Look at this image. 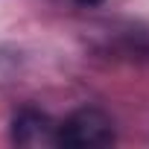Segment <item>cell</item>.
Returning a JSON list of instances; mask_svg holds the SVG:
<instances>
[{
	"instance_id": "1",
	"label": "cell",
	"mask_w": 149,
	"mask_h": 149,
	"mask_svg": "<svg viewBox=\"0 0 149 149\" xmlns=\"http://www.w3.org/2000/svg\"><path fill=\"white\" fill-rule=\"evenodd\" d=\"M58 143L70 149H91L114 143V120L102 108H76L64 123H58Z\"/></svg>"
},
{
	"instance_id": "3",
	"label": "cell",
	"mask_w": 149,
	"mask_h": 149,
	"mask_svg": "<svg viewBox=\"0 0 149 149\" xmlns=\"http://www.w3.org/2000/svg\"><path fill=\"white\" fill-rule=\"evenodd\" d=\"M76 3H79V6H100L102 0H76Z\"/></svg>"
},
{
	"instance_id": "2",
	"label": "cell",
	"mask_w": 149,
	"mask_h": 149,
	"mask_svg": "<svg viewBox=\"0 0 149 149\" xmlns=\"http://www.w3.org/2000/svg\"><path fill=\"white\" fill-rule=\"evenodd\" d=\"M12 140L24 149H53L58 143V123L44 111L24 108L12 123Z\"/></svg>"
}]
</instances>
